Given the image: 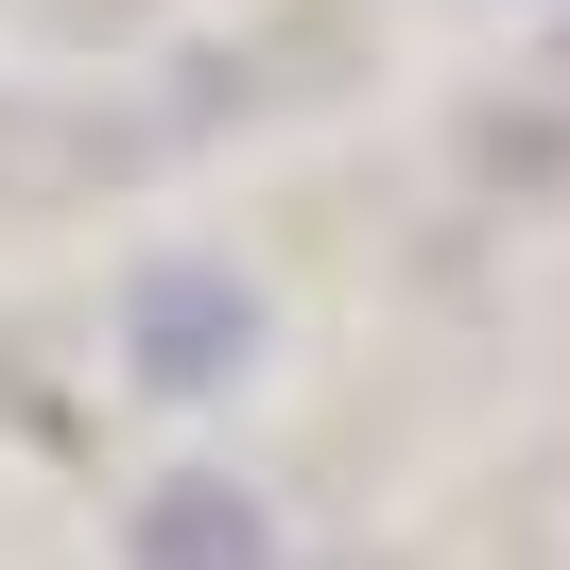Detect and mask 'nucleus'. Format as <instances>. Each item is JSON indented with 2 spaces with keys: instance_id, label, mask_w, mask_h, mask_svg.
<instances>
[{
  "instance_id": "1",
  "label": "nucleus",
  "mask_w": 570,
  "mask_h": 570,
  "mask_svg": "<svg viewBox=\"0 0 570 570\" xmlns=\"http://www.w3.org/2000/svg\"><path fill=\"white\" fill-rule=\"evenodd\" d=\"M139 570H277V519H259L225 466H174L139 501Z\"/></svg>"
},
{
  "instance_id": "2",
  "label": "nucleus",
  "mask_w": 570,
  "mask_h": 570,
  "mask_svg": "<svg viewBox=\"0 0 570 570\" xmlns=\"http://www.w3.org/2000/svg\"><path fill=\"white\" fill-rule=\"evenodd\" d=\"M243 346H259V312H243L225 277H156V294H139V363H156V381H225Z\"/></svg>"
}]
</instances>
